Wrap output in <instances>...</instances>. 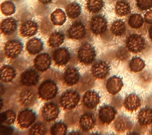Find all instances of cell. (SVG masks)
I'll return each instance as SVG.
<instances>
[{
  "instance_id": "5b68a950",
  "label": "cell",
  "mask_w": 152,
  "mask_h": 135,
  "mask_svg": "<svg viewBox=\"0 0 152 135\" xmlns=\"http://www.w3.org/2000/svg\"><path fill=\"white\" fill-rule=\"evenodd\" d=\"M23 45L18 40H10L6 43L4 47L5 54L8 58H14L21 53Z\"/></svg>"
},
{
  "instance_id": "7c38bea8",
  "label": "cell",
  "mask_w": 152,
  "mask_h": 135,
  "mask_svg": "<svg viewBox=\"0 0 152 135\" xmlns=\"http://www.w3.org/2000/svg\"><path fill=\"white\" fill-rule=\"evenodd\" d=\"M100 101V96L99 93L96 91H87L83 96V104L88 108H95L99 104Z\"/></svg>"
},
{
  "instance_id": "7a4b0ae2",
  "label": "cell",
  "mask_w": 152,
  "mask_h": 135,
  "mask_svg": "<svg viewBox=\"0 0 152 135\" xmlns=\"http://www.w3.org/2000/svg\"><path fill=\"white\" fill-rule=\"evenodd\" d=\"M58 93V88L55 83L51 80H46L41 84L39 89L40 98L49 100L55 98Z\"/></svg>"
},
{
  "instance_id": "7dc6e473",
  "label": "cell",
  "mask_w": 152,
  "mask_h": 135,
  "mask_svg": "<svg viewBox=\"0 0 152 135\" xmlns=\"http://www.w3.org/2000/svg\"><path fill=\"white\" fill-rule=\"evenodd\" d=\"M151 134H152V129H151Z\"/></svg>"
},
{
  "instance_id": "4fadbf2b",
  "label": "cell",
  "mask_w": 152,
  "mask_h": 135,
  "mask_svg": "<svg viewBox=\"0 0 152 135\" xmlns=\"http://www.w3.org/2000/svg\"><path fill=\"white\" fill-rule=\"evenodd\" d=\"M39 26L36 22L31 20L26 21L20 26V34L23 37H31L36 35Z\"/></svg>"
},
{
  "instance_id": "44dd1931",
  "label": "cell",
  "mask_w": 152,
  "mask_h": 135,
  "mask_svg": "<svg viewBox=\"0 0 152 135\" xmlns=\"http://www.w3.org/2000/svg\"><path fill=\"white\" fill-rule=\"evenodd\" d=\"M96 118L92 114L86 113L81 117L80 120V127L86 131L91 130L96 125Z\"/></svg>"
},
{
  "instance_id": "60d3db41",
  "label": "cell",
  "mask_w": 152,
  "mask_h": 135,
  "mask_svg": "<svg viewBox=\"0 0 152 135\" xmlns=\"http://www.w3.org/2000/svg\"><path fill=\"white\" fill-rule=\"evenodd\" d=\"M13 132V129L11 127L1 125L0 133L1 135H10Z\"/></svg>"
},
{
  "instance_id": "ab89813d",
  "label": "cell",
  "mask_w": 152,
  "mask_h": 135,
  "mask_svg": "<svg viewBox=\"0 0 152 135\" xmlns=\"http://www.w3.org/2000/svg\"><path fill=\"white\" fill-rule=\"evenodd\" d=\"M116 56L119 59L121 60H125L128 58L129 56L128 51L124 48H121L118 49L117 53Z\"/></svg>"
},
{
  "instance_id": "e0dca14e",
  "label": "cell",
  "mask_w": 152,
  "mask_h": 135,
  "mask_svg": "<svg viewBox=\"0 0 152 135\" xmlns=\"http://www.w3.org/2000/svg\"><path fill=\"white\" fill-rule=\"evenodd\" d=\"M51 63L50 57L46 53L39 54L34 60V66L40 72H44L48 69Z\"/></svg>"
},
{
  "instance_id": "f35d334b",
  "label": "cell",
  "mask_w": 152,
  "mask_h": 135,
  "mask_svg": "<svg viewBox=\"0 0 152 135\" xmlns=\"http://www.w3.org/2000/svg\"><path fill=\"white\" fill-rule=\"evenodd\" d=\"M136 4L140 10H148L152 7V0H137Z\"/></svg>"
},
{
  "instance_id": "4dcf8cb0",
  "label": "cell",
  "mask_w": 152,
  "mask_h": 135,
  "mask_svg": "<svg viewBox=\"0 0 152 135\" xmlns=\"http://www.w3.org/2000/svg\"><path fill=\"white\" fill-rule=\"evenodd\" d=\"M115 11L116 14L119 16H126L130 12V5L126 1L123 0L119 1L117 2L115 6Z\"/></svg>"
},
{
  "instance_id": "484cf974",
  "label": "cell",
  "mask_w": 152,
  "mask_h": 135,
  "mask_svg": "<svg viewBox=\"0 0 152 135\" xmlns=\"http://www.w3.org/2000/svg\"><path fill=\"white\" fill-rule=\"evenodd\" d=\"M16 76L15 70L9 66H2L1 69V80L5 82L12 81Z\"/></svg>"
},
{
  "instance_id": "d6986e66",
  "label": "cell",
  "mask_w": 152,
  "mask_h": 135,
  "mask_svg": "<svg viewBox=\"0 0 152 135\" xmlns=\"http://www.w3.org/2000/svg\"><path fill=\"white\" fill-rule=\"evenodd\" d=\"M124 105L128 111H135L141 106V99L139 96L135 93H131L127 96L125 99Z\"/></svg>"
},
{
  "instance_id": "8d00e7d4",
  "label": "cell",
  "mask_w": 152,
  "mask_h": 135,
  "mask_svg": "<svg viewBox=\"0 0 152 135\" xmlns=\"http://www.w3.org/2000/svg\"><path fill=\"white\" fill-rule=\"evenodd\" d=\"M67 128L64 123L59 122L55 123L51 129V134L53 135H63L66 134Z\"/></svg>"
},
{
  "instance_id": "8fae6325",
  "label": "cell",
  "mask_w": 152,
  "mask_h": 135,
  "mask_svg": "<svg viewBox=\"0 0 152 135\" xmlns=\"http://www.w3.org/2000/svg\"><path fill=\"white\" fill-rule=\"evenodd\" d=\"M36 115L32 110L25 109L20 112L18 117V122L20 126L28 128L35 121Z\"/></svg>"
},
{
  "instance_id": "f1b7e54d",
  "label": "cell",
  "mask_w": 152,
  "mask_h": 135,
  "mask_svg": "<svg viewBox=\"0 0 152 135\" xmlns=\"http://www.w3.org/2000/svg\"><path fill=\"white\" fill-rule=\"evenodd\" d=\"M66 12L69 18L74 19L80 16L81 8L78 3L74 2L68 4L66 8Z\"/></svg>"
},
{
  "instance_id": "d4e9b609",
  "label": "cell",
  "mask_w": 152,
  "mask_h": 135,
  "mask_svg": "<svg viewBox=\"0 0 152 135\" xmlns=\"http://www.w3.org/2000/svg\"><path fill=\"white\" fill-rule=\"evenodd\" d=\"M19 98L20 103L25 107L31 106L34 104L36 100L35 93L28 90H24L21 92Z\"/></svg>"
},
{
  "instance_id": "f546056e",
  "label": "cell",
  "mask_w": 152,
  "mask_h": 135,
  "mask_svg": "<svg viewBox=\"0 0 152 135\" xmlns=\"http://www.w3.org/2000/svg\"><path fill=\"white\" fill-rule=\"evenodd\" d=\"M104 7L103 0H87L86 8L91 13H96L102 10Z\"/></svg>"
},
{
  "instance_id": "277c9868",
  "label": "cell",
  "mask_w": 152,
  "mask_h": 135,
  "mask_svg": "<svg viewBox=\"0 0 152 135\" xmlns=\"http://www.w3.org/2000/svg\"><path fill=\"white\" fill-rule=\"evenodd\" d=\"M126 45L128 50L130 52L137 53L142 51L144 49L145 41L141 35L132 34L127 39Z\"/></svg>"
},
{
  "instance_id": "8992f818",
  "label": "cell",
  "mask_w": 152,
  "mask_h": 135,
  "mask_svg": "<svg viewBox=\"0 0 152 135\" xmlns=\"http://www.w3.org/2000/svg\"><path fill=\"white\" fill-rule=\"evenodd\" d=\"M110 67L106 61L100 60L97 61L92 66L91 73L97 79H105L110 73Z\"/></svg>"
},
{
  "instance_id": "7bdbcfd3",
  "label": "cell",
  "mask_w": 152,
  "mask_h": 135,
  "mask_svg": "<svg viewBox=\"0 0 152 135\" xmlns=\"http://www.w3.org/2000/svg\"><path fill=\"white\" fill-rule=\"evenodd\" d=\"M41 4H49L53 1V0H38Z\"/></svg>"
},
{
  "instance_id": "52a82bcc",
  "label": "cell",
  "mask_w": 152,
  "mask_h": 135,
  "mask_svg": "<svg viewBox=\"0 0 152 135\" xmlns=\"http://www.w3.org/2000/svg\"><path fill=\"white\" fill-rule=\"evenodd\" d=\"M90 27L93 34L96 35H101L106 30L107 22L103 16H94L91 19Z\"/></svg>"
},
{
  "instance_id": "1f68e13d",
  "label": "cell",
  "mask_w": 152,
  "mask_h": 135,
  "mask_svg": "<svg viewBox=\"0 0 152 135\" xmlns=\"http://www.w3.org/2000/svg\"><path fill=\"white\" fill-rule=\"evenodd\" d=\"M145 66V61L138 57H135L131 60L129 63V68L131 71L137 73L141 72Z\"/></svg>"
},
{
  "instance_id": "d6a6232c",
  "label": "cell",
  "mask_w": 152,
  "mask_h": 135,
  "mask_svg": "<svg viewBox=\"0 0 152 135\" xmlns=\"http://www.w3.org/2000/svg\"><path fill=\"white\" fill-rule=\"evenodd\" d=\"M111 30L114 35L117 36H121L125 31V24L123 21L117 20L112 25Z\"/></svg>"
},
{
  "instance_id": "83f0119b",
  "label": "cell",
  "mask_w": 152,
  "mask_h": 135,
  "mask_svg": "<svg viewBox=\"0 0 152 135\" xmlns=\"http://www.w3.org/2000/svg\"><path fill=\"white\" fill-rule=\"evenodd\" d=\"M65 40V35L61 32H55L49 38L48 45L52 48H56L61 45Z\"/></svg>"
},
{
  "instance_id": "603a6c76",
  "label": "cell",
  "mask_w": 152,
  "mask_h": 135,
  "mask_svg": "<svg viewBox=\"0 0 152 135\" xmlns=\"http://www.w3.org/2000/svg\"><path fill=\"white\" fill-rule=\"evenodd\" d=\"M138 121L140 125L147 126L152 123V109L148 107L143 108L139 111L137 116Z\"/></svg>"
},
{
  "instance_id": "d590c367",
  "label": "cell",
  "mask_w": 152,
  "mask_h": 135,
  "mask_svg": "<svg viewBox=\"0 0 152 135\" xmlns=\"http://www.w3.org/2000/svg\"><path fill=\"white\" fill-rule=\"evenodd\" d=\"M16 118V114L13 110H8L1 114L0 122L1 123H6L8 124H13Z\"/></svg>"
},
{
  "instance_id": "74e56055",
  "label": "cell",
  "mask_w": 152,
  "mask_h": 135,
  "mask_svg": "<svg viewBox=\"0 0 152 135\" xmlns=\"http://www.w3.org/2000/svg\"><path fill=\"white\" fill-rule=\"evenodd\" d=\"M46 131L45 126L41 123H38L34 124L31 128L29 134L31 135H44Z\"/></svg>"
},
{
  "instance_id": "cb8c5ba5",
  "label": "cell",
  "mask_w": 152,
  "mask_h": 135,
  "mask_svg": "<svg viewBox=\"0 0 152 135\" xmlns=\"http://www.w3.org/2000/svg\"><path fill=\"white\" fill-rule=\"evenodd\" d=\"M27 51L31 54L40 53L43 48V43L40 39L34 38L27 42L26 47Z\"/></svg>"
},
{
  "instance_id": "4316f807",
  "label": "cell",
  "mask_w": 152,
  "mask_h": 135,
  "mask_svg": "<svg viewBox=\"0 0 152 135\" xmlns=\"http://www.w3.org/2000/svg\"><path fill=\"white\" fill-rule=\"evenodd\" d=\"M51 21L56 26H62L66 22V17L65 13L62 10L58 9L51 15Z\"/></svg>"
},
{
  "instance_id": "b9f144b4",
  "label": "cell",
  "mask_w": 152,
  "mask_h": 135,
  "mask_svg": "<svg viewBox=\"0 0 152 135\" xmlns=\"http://www.w3.org/2000/svg\"><path fill=\"white\" fill-rule=\"evenodd\" d=\"M145 20L146 23L152 24V10H150L145 15Z\"/></svg>"
},
{
  "instance_id": "836d02e7",
  "label": "cell",
  "mask_w": 152,
  "mask_h": 135,
  "mask_svg": "<svg viewBox=\"0 0 152 135\" xmlns=\"http://www.w3.org/2000/svg\"><path fill=\"white\" fill-rule=\"evenodd\" d=\"M144 23V20L141 15L134 14L132 15L128 20V24L132 28L138 29L141 28Z\"/></svg>"
},
{
  "instance_id": "3957f363",
  "label": "cell",
  "mask_w": 152,
  "mask_h": 135,
  "mask_svg": "<svg viewBox=\"0 0 152 135\" xmlns=\"http://www.w3.org/2000/svg\"><path fill=\"white\" fill-rule=\"evenodd\" d=\"M80 96L77 92L72 90L66 91L61 96L60 103L61 106L66 109L74 108L79 102Z\"/></svg>"
},
{
  "instance_id": "ba28073f",
  "label": "cell",
  "mask_w": 152,
  "mask_h": 135,
  "mask_svg": "<svg viewBox=\"0 0 152 135\" xmlns=\"http://www.w3.org/2000/svg\"><path fill=\"white\" fill-rule=\"evenodd\" d=\"M67 36L69 39L74 40L80 39L85 36L86 29L82 22H75L67 30Z\"/></svg>"
},
{
  "instance_id": "bcb514c9",
  "label": "cell",
  "mask_w": 152,
  "mask_h": 135,
  "mask_svg": "<svg viewBox=\"0 0 152 135\" xmlns=\"http://www.w3.org/2000/svg\"><path fill=\"white\" fill-rule=\"evenodd\" d=\"M3 104V103H2V99H1V109L2 108V104Z\"/></svg>"
},
{
  "instance_id": "7402d4cb",
  "label": "cell",
  "mask_w": 152,
  "mask_h": 135,
  "mask_svg": "<svg viewBox=\"0 0 152 135\" xmlns=\"http://www.w3.org/2000/svg\"><path fill=\"white\" fill-rule=\"evenodd\" d=\"M80 75L77 69L70 67L65 71L64 79L66 83L69 86L77 84L79 81Z\"/></svg>"
},
{
  "instance_id": "2e32d148",
  "label": "cell",
  "mask_w": 152,
  "mask_h": 135,
  "mask_svg": "<svg viewBox=\"0 0 152 135\" xmlns=\"http://www.w3.org/2000/svg\"><path fill=\"white\" fill-rule=\"evenodd\" d=\"M124 86L122 79L120 77L113 76L107 81L106 88L110 94L116 95L118 93Z\"/></svg>"
},
{
  "instance_id": "f6af8a7d",
  "label": "cell",
  "mask_w": 152,
  "mask_h": 135,
  "mask_svg": "<svg viewBox=\"0 0 152 135\" xmlns=\"http://www.w3.org/2000/svg\"><path fill=\"white\" fill-rule=\"evenodd\" d=\"M70 134H79L80 133H78V132H77V131H73V132H72L70 133Z\"/></svg>"
},
{
  "instance_id": "9c48e42d",
  "label": "cell",
  "mask_w": 152,
  "mask_h": 135,
  "mask_svg": "<svg viewBox=\"0 0 152 135\" xmlns=\"http://www.w3.org/2000/svg\"><path fill=\"white\" fill-rule=\"evenodd\" d=\"M116 113L115 108L110 105H104L99 109V117L102 123L109 124L115 119Z\"/></svg>"
},
{
  "instance_id": "5bb4252c",
  "label": "cell",
  "mask_w": 152,
  "mask_h": 135,
  "mask_svg": "<svg viewBox=\"0 0 152 135\" xmlns=\"http://www.w3.org/2000/svg\"><path fill=\"white\" fill-rule=\"evenodd\" d=\"M18 29L17 21L13 18L4 20L1 23V32L6 36L12 35Z\"/></svg>"
},
{
  "instance_id": "30bf717a",
  "label": "cell",
  "mask_w": 152,
  "mask_h": 135,
  "mask_svg": "<svg viewBox=\"0 0 152 135\" xmlns=\"http://www.w3.org/2000/svg\"><path fill=\"white\" fill-rule=\"evenodd\" d=\"M59 109L57 104L53 102L47 103L43 107L42 115L43 118L48 122L55 120L59 114Z\"/></svg>"
},
{
  "instance_id": "ac0fdd59",
  "label": "cell",
  "mask_w": 152,
  "mask_h": 135,
  "mask_svg": "<svg viewBox=\"0 0 152 135\" xmlns=\"http://www.w3.org/2000/svg\"><path fill=\"white\" fill-rule=\"evenodd\" d=\"M115 130L118 132H124L132 128V123L127 116H119L114 123Z\"/></svg>"
},
{
  "instance_id": "e575fe53",
  "label": "cell",
  "mask_w": 152,
  "mask_h": 135,
  "mask_svg": "<svg viewBox=\"0 0 152 135\" xmlns=\"http://www.w3.org/2000/svg\"><path fill=\"white\" fill-rule=\"evenodd\" d=\"M1 9L2 14L7 16L13 15L16 11L15 4L10 1H6L2 3L1 5Z\"/></svg>"
},
{
  "instance_id": "ffe728a7",
  "label": "cell",
  "mask_w": 152,
  "mask_h": 135,
  "mask_svg": "<svg viewBox=\"0 0 152 135\" xmlns=\"http://www.w3.org/2000/svg\"><path fill=\"white\" fill-rule=\"evenodd\" d=\"M53 58L57 65L62 66L67 63L70 58L69 53L66 48H61L55 50Z\"/></svg>"
},
{
  "instance_id": "ee69618b",
  "label": "cell",
  "mask_w": 152,
  "mask_h": 135,
  "mask_svg": "<svg viewBox=\"0 0 152 135\" xmlns=\"http://www.w3.org/2000/svg\"><path fill=\"white\" fill-rule=\"evenodd\" d=\"M149 36L150 39L152 41V26L151 27L149 30Z\"/></svg>"
},
{
  "instance_id": "6da1fadb",
  "label": "cell",
  "mask_w": 152,
  "mask_h": 135,
  "mask_svg": "<svg viewBox=\"0 0 152 135\" xmlns=\"http://www.w3.org/2000/svg\"><path fill=\"white\" fill-rule=\"evenodd\" d=\"M78 56L82 63L86 65L90 64L96 60V50L92 45L88 42H85L80 47Z\"/></svg>"
},
{
  "instance_id": "9a60e30c",
  "label": "cell",
  "mask_w": 152,
  "mask_h": 135,
  "mask_svg": "<svg viewBox=\"0 0 152 135\" xmlns=\"http://www.w3.org/2000/svg\"><path fill=\"white\" fill-rule=\"evenodd\" d=\"M39 74L33 69L27 70L21 74V81L25 86H30L36 85L39 82Z\"/></svg>"
}]
</instances>
